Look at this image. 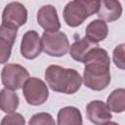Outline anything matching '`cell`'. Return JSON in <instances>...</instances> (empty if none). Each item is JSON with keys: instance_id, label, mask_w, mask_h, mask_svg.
<instances>
[{"instance_id": "1", "label": "cell", "mask_w": 125, "mask_h": 125, "mask_svg": "<svg viewBox=\"0 0 125 125\" xmlns=\"http://www.w3.org/2000/svg\"><path fill=\"white\" fill-rule=\"evenodd\" d=\"M85 64L83 82L94 91H102L110 83V60L107 52L103 48H94L84 59Z\"/></svg>"}, {"instance_id": "2", "label": "cell", "mask_w": 125, "mask_h": 125, "mask_svg": "<svg viewBox=\"0 0 125 125\" xmlns=\"http://www.w3.org/2000/svg\"><path fill=\"white\" fill-rule=\"evenodd\" d=\"M45 79L53 91L67 95L76 93L82 84V77L78 71L56 64L49 65L46 68Z\"/></svg>"}, {"instance_id": "3", "label": "cell", "mask_w": 125, "mask_h": 125, "mask_svg": "<svg viewBox=\"0 0 125 125\" xmlns=\"http://www.w3.org/2000/svg\"><path fill=\"white\" fill-rule=\"evenodd\" d=\"M100 7L99 0H74L68 2L62 12L65 23L70 27H76L97 13Z\"/></svg>"}, {"instance_id": "4", "label": "cell", "mask_w": 125, "mask_h": 125, "mask_svg": "<svg viewBox=\"0 0 125 125\" xmlns=\"http://www.w3.org/2000/svg\"><path fill=\"white\" fill-rule=\"evenodd\" d=\"M42 50L49 56L62 57L68 52L69 42L62 31H45L41 37Z\"/></svg>"}, {"instance_id": "5", "label": "cell", "mask_w": 125, "mask_h": 125, "mask_svg": "<svg viewBox=\"0 0 125 125\" xmlns=\"http://www.w3.org/2000/svg\"><path fill=\"white\" fill-rule=\"evenodd\" d=\"M29 78V72L21 64L8 63L1 71V80L5 88L10 90H19Z\"/></svg>"}, {"instance_id": "6", "label": "cell", "mask_w": 125, "mask_h": 125, "mask_svg": "<svg viewBox=\"0 0 125 125\" xmlns=\"http://www.w3.org/2000/svg\"><path fill=\"white\" fill-rule=\"evenodd\" d=\"M22 94L27 104L40 105L48 100L49 90L43 80L37 77H29L22 86Z\"/></svg>"}, {"instance_id": "7", "label": "cell", "mask_w": 125, "mask_h": 125, "mask_svg": "<svg viewBox=\"0 0 125 125\" xmlns=\"http://www.w3.org/2000/svg\"><path fill=\"white\" fill-rule=\"evenodd\" d=\"M27 21V10L20 2H11L7 4L2 13V24L8 27L18 29Z\"/></svg>"}, {"instance_id": "8", "label": "cell", "mask_w": 125, "mask_h": 125, "mask_svg": "<svg viewBox=\"0 0 125 125\" xmlns=\"http://www.w3.org/2000/svg\"><path fill=\"white\" fill-rule=\"evenodd\" d=\"M42 52L41 38L37 31L28 30L26 31L21 43V54L27 60H33L37 58Z\"/></svg>"}, {"instance_id": "9", "label": "cell", "mask_w": 125, "mask_h": 125, "mask_svg": "<svg viewBox=\"0 0 125 125\" xmlns=\"http://www.w3.org/2000/svg\"><path fill=\"white\" fill-rule=\"evenodd\" d=\"M86 115L95 125H104L110 121L112 115L106 104L102 101H92L86 106Z\"/></svg>"}, {"instance_id": "10", "label": "cell", "mask_w": 125, "mask_h": 125, "mask_svg": "<svg viewBox=\"0 0 125 125\" xmlns=\"http://www.w3.org/2000/svg\"><path fill=\"white\" fill-rule=\"evenodd\" d=\"M37 22L45 31H56L61 28L57 10L53 5H44L38 10Z\"/></svg>"}, {"instance_id": "11", "label": "cell", "mask_w": 125, "mask_h": 125, "mask_svg": "<svg viewBox=\"0 0 125 125\" xmlns=\"http://www.w3.org/2000/svg\"><path fill=\"white\" fill-rule=\"evenodd\" d=\"M18 29L0 25V63H5L11 57L12 47L16 41Z\"/></svg>"}, {"instance_id": "12", "label": "cell", "mask_w": 125, "mask_h": 125, "mask_svg": "<svg viewBox=\"0 0 125 125\" xmlns=\"http://www.w3.org/2000/svg\"><path fill=\"white\" fill-rule=\"evenodd\" d=\"M98 17L100 20L105 21H114L121 17L122 6L119 1L102 0L98 10Z\"/></svg>"}, {"instance_id": "13", "label": "cell", "mask_w": 125, "mask_h": 125, "mask_svg": "<svg viewBox=\"0 0 125 125\" xmlns=\"http://www.w3.org/2000/svg\"><path fill=\"white\" fill-rule=\"evenodd\" d=\"M107 33H108L107 24L104 21L98 19L92 21L87 25L85 29V38L98 44L100 41L105 39Z\"/></svg>"}, {"instance_id": "14", "label": "cell", "mask_w": 125, "mask_h": 125, "mask_svg": "<svg viewBox=\"0 0 125 125\" xmlns=\"http://www.w3.org/2000/svg\"><path fill=\"white\" fill-rule=\"evenodd\" d=\"M97 47H99V45L97 43H94V42H92V41H90L84 37L80 40L75 41L70 46L69 54L74 61L79 62H83L87 54L91 50H93L94 48H97Z\"/></svg>"}, {"instance_id": "15", "label": "cell", "mask_w": 125, "mask_h": 125, "mask_svg": "<svg viewBox=\"0 0 125 125\" xmlns=\"http://www.w3.org/2000/svg\"><path fill=\"white\" fill-rule=\"evenodd\" d=\"M82 115L78 108L65 106L58 112V125H82Z\"/></svg>"}, {"instance_id": "16", "label": "cell", "mask_w": 125, "mask_h": 125, "mask_svg": "<svg viewBox=\"0 0 125 125\" xmlns=\"http://www.w3.org/2000/svg\"><path fill=\"white\" fill-rule=\"evenodd\" d=\"M19 103V97L13 90L4 88L0 91V109L2 111L7 113L14 112L18 108Z\"/></svg>"}, {"instance_id": "17", "label": "cell", "mask_w": 125, "mask_h": 125, "mask_svg": "<svg viewBox=\"0 0 125 125\" xmlns=\"http://www.w3.org/2000/svg\"><path fill=\"white\" fill-rule=\"evenodd\" d=\"M106 105L109 110L120 113L125 110V90L123 88L115 89L108 96Z\"/></svg>"}, {"instance_id": "18", "label": "cell", "mask_w": 125, "mask_h": 125, "mask_svg": "<svg viewBox=\"0 0 125 125\" xmlns=\"http://www.w3.org/2000/svg\"><path fill=\"white\" fill-rule=\"evenodd\" d=\"M28 125H56V122L50 113L39 112L29 119Z\"/></svg>"}, {"instance_id": "19", "label": "cell", "mask_w": 125, "mask_h": 125, "mask_svg": "<svg viewBox=\"0 0 125 125\" xmlns=\"http://www.w3.org/2000/svg\"><path fill=\"white\" fill-rule=\"evenodd\" d=\"M0 125H25V119L21 113L11 112L3 117Z\"/></svg>"}, {"instance_id": "20", "label": "cell", "mask_w": 125, "mask_h": 125, "mask_svg": "<svg viewBox=\"0 0 125 125\" xmlns=\"http://www.w3.org/2000/svg\"><path fill=\"white\" fill-rule=\"evenodd\" d=\"M124 47L125 44H120L115 47L113 50V62L120 69L125 68V60H124Z\"/></svg>"}, {"instance_id": "21", "label": "cell", "mask_w": 125, "mask_h": 125, "mask_svg": "<svg viewBox=\"0 0 125 125\" xmlns=\"http://www.w3.org/2000/svg\"><path fill=\"white\" fill-rule=\"evenodd\" d=\"M104 125H119V124H117L116 122H111V121H108V122L104 123Z\"/></svg>"}]
</instances>
